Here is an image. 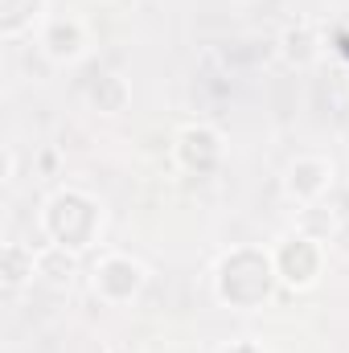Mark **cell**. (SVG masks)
Here are the masks:
<instances>
[{
  "label": "cell",
  "instance_id": "1",
  "mask_svg": "<svg viewBox=\"0 0 349 353\" xmlns=\"http://www.w3.org/2000/svg\"><path fill=\"white\" fill-rule=\"evenodd\" d=\"M275 283H279L275 259L263 247H235L214 267V296H218V304L239 308V312L263 308L271 300Z\"/></svg>",
  "mask_w": 349,
  "mask_h": 353
},
{
  "label": "cell",
  "instance_id": "2",
  "mask_svg": "<svg viewBox=\"0 0 349 353\" xmlns=\"http://www.w3.org/2000/svg\"><path fill=\"white\" fill-rule=\"evenodd\" d=\"M41 234L50 239V247H62V251H90L99 239H103V205L99 197L87 189H58L46 197L41 205Z\"/></svg>",
  "mask_w": 349,
  "mask_h": 353
},
{
  "label": "cell",
  "instance_id": "3",
  "mask_svg": "<svg viewBox=\"0 0 349 353\" xmlns=\"http://www.w3.org/2000/svg\"><path fill=\"white\" fill-rule=\"evenodd\" d=\"M271 259H275V275L288 292H312L325 275V263H329V243H321L296 226L271 247Z\"/></svg>",
  "mask_w": 349,
  "mask_h": 353
},
{
  "label": "cell",
  "instance_id": "4",
  "mask_svg": "<svg viewBox=\"0 0 349 353\" xmlns=\"http://www.w3.org/2000/svg\"><path fill=\"white\" fill-rule=\"evenodd\" d=\"M148 288V267L136 255L123 251H103L90 267V296L107 308H128L140 300V292Z\"/></svg>",
  "mask_w": 349,
  "mask_h": 353
},
{
  "label": "cell",
  "instance_id": "5",
  "mask_svg": "<svg viewBox=\"0 0 349 353\" xmlns=\"http://www.w3.org/2000/svg\"><path fill=\"white\" fill-rule=\"evenodd\" d=\"M333 181H337V165H333L329 157L304 152V157L288 161V169H283V176H279V189H283V197H288L292 205L304 210V205L325 201L329 189H333Z\"/></svg>",
  "mask_w": 349,
  "mask_h": 353
},
{
  "label": "cell",
  "instance_id": "6",
  "mask_svg": "<svg viewBox=\"0 0 349 353\" xmlns=\"http://www.w3.org/2000/svg\"><path fill=\"white\" fill-rule=\"evenodd\" d=\"M173 157H177V165H181L185 173L206 176L226 161V140H222V132L210 128V123H189V128L177 132Z\"/></svg>",
  "mask_w": 349,
  "mask_h": 353
},
{
  "label": "cell",
  "instance_id": "7",
  "mask_svg": "<svg viewBox=\"0 0 349 353\" xmlns=\"http://www.w3.org/2000/svg\"><path fill=\"white\" fill-rule=\"evenodd\" d=\"M37 46L54 66H79L90 54V29L83 17H50L41 25Z\"/></svg>",
  "mask_w": 349,
  "mask_h": 353
},
{
  "label": "cell",
  "instance_id": "8",
  "mask_svg": "<svg viewBox=\"0 0 349 353\" xmlns=\"http://www.w3.org/2000/svg\"><path fill=\"white\" fill-rule=\"evenodd\" d=\"M325 46H329V37H325L312 21H296V25H288V29L279 33V58H283L288 66H296V70L317 66L321 54H325Z\"/></svg>",
  "mask_w": 349,
  "mask_h": 353
},
{
  "label": "cell",
  "instance_id": "9",
  "mask_svg": "<svg viewBox=\"0 0 349 353\" xmlns=\"http://www.w3.org/2000/svg\"><path fill=\"white\" fill-rule=\"evenodd\" d=\"M37 259H41V251H33L29 243H4V251H0V283H4V292L8 296H17L21 288H29L33 279H37Z\"/></svg>",
  "mask_w": 349,
  "mask_h": 353
},
{
  "label": "cell",
  "instance_id": "10",
  "mask_svg": "<svg viewBox=\"0 0 349 353\" xmlns=\"http://www.w3.org/2000/svg\"><path fill=\"white\" fill-rule=\"evenodd\" d=\"M87 103L99 111V115H123L128 103H132V87L123 74L115 70H99L87 79Z\"/></svg>",
  "mask_w": 349,
  "mask_h": 353
},
{
  "label": "cell",
  "instance_id": "11",
  "mask_svg": "<svg viewBox=\"0 0 349 353\" xmlns=\"http://www.w3.org/2000/svg\"><path fill=\"white\" fill-rule=\"evenodd\" d=\"M46 0H0V37L17 41L21 33L33 29V21L41 17Z\"/></svg>",
  "mask_w": 349,
  "mask_h": 353
},
{
  "label": "cell",
  "instance_id": "12",
  "mask_svg": "<svg viewBox=\"0 0 349 353\" xmlns=\"http://www.w3.org/2000/svg\"><path fill=\"white\" fill-rule=\"evenodd\" d=\"M74 251H62V247H41V259H37V279H50V283H70L74 279Z\"/></svg>",
  "mask_w": 349,
  "mask_h": 353
},
{
  "label": "cell",
  "instance_id": "13",
  "mask_svg": "<svg viewBox=\"0 0 349 353\" xmlns=\"http://www.w3.org/2000/svg\"><path fill=\"white\" fill-rule=\"evenodd\" d=\"M218 353H267V350H263L255 337H235V341H226Z\"/></svg>",
  "mask_w": 349,
  "mask_h": 353
},
{
  "label": "cell",
  "instance_id": "14",
  "mask_svg": "<svg viewBox=\"0 0 349 353\" xmlns=\"http://www.w3.org/2000/svg\"><path fill=\"white\" fill-rule=\"evenodd\" d=\"M107 353H140V350H136V345H111Z\"/></svg>",
  "mask_w": 349,
  "mask_h": 353
}]
</instances>
